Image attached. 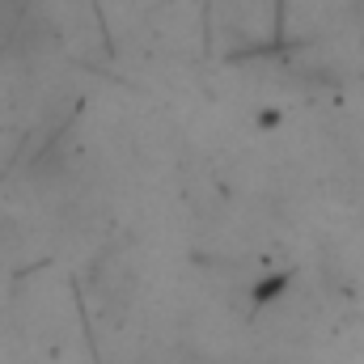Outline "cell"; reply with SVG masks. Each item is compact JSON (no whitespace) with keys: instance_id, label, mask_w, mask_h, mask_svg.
Segmentation results:
<instances>
[{"instance_id":"obj_1","label":"cell","mask_w":364,"mask_h":364,"mask_svg":"<svg viewBox=\"0 0 364 364\" xmlns=\"http://www.w3.org/2000/svg\"><path fill=\"white\" fill-rule=\"evenodd\" d=\"M30 30V0H0V51Z\"/></svg>"}]
</instances>
